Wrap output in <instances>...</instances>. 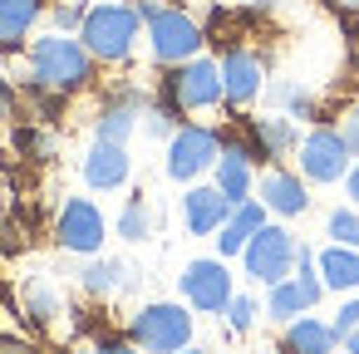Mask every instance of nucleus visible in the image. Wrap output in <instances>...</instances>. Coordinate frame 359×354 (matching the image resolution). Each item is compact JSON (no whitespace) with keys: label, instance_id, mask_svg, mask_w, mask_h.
<instances>
[{"label":"nucleus","instance_id":"1","mask_svg":"<svg viewBox=\"0 0 359 354\" xmlns=\"http://www.w3.org/2000/svg\"><path fill=\"white\" fill-rule=\"evenodd\" d=\"M30 74L40 89L50 94H74L94 79V55L84 40H69V35H50V40H35L30 50Z\"/></svg>","mask_w":359,"mask_h":354},{"label":"nucleus","instance_id":"2","mask_svg":"<svg viewBox=\"0 0 359 354\" xmlns=\"http://www.w3.org/2000/svg\"><path fill=\"white\" fill-rule=\"evenodd\" d=\"M84 45H89V55L94 60H109V64H118V60H128V50H133V40H138V11L133 6H94L89 15H84Z\"/></svg>","mask_w":359,"mask_h":354},{"label":"nucleus","instance_id":"3","mask_svg":"<svg viewBox=\"0 0 359 354\" xmlns=\"http://www.w3.org/2000/svg\"><path fill=\"white\" fill-rule=\"evenodd\" d=\"M128 334H133V344L143 354H177L192 339V315L182 305H143L133 315Z\"/></svg>","mask_w":359,"mask_h":354},{"label":"nucleus","instance_id":"4","mask_svg":"<svg viewBox=\"0 0 359 354\" xmlns=\"http://www.w3.org/2000/svg\"><path fill=\"white\" fill-rule=\"evenodd\" d=\"M222 64L212 60H187L163 79V109L182 114V109H212L222 99Z\"/></svg>","mask_w":359,"mask_h":354},{"label":"nucleus","instance_id":"5","mask_svg":"<svg viewBox=\"0 0 359 354\" xmlns=\"http://www.w3.org/2000/svg\"><path fill=\"white\" fill-rule=\"evenodd\" d=\"M246 275L251 280H261V285H280L285 275H290V266L300 261V246H295V236L285 231V226H261L251 241H246Z\"/></svg>","mask_w":359,"mask_h":354},{"label":"nucleus","instance_id":"6","mask_svg":"<svg viewBox=\"0 0 359 354\" xmlns=\"http://www.w3.org/2000/svg\"><path fill=\"white\" fill-rule=\"evenodd\" d=\"M148 40H153V60L158 64H187V60H197V50H202V30H197V20L192 15H182V11H158L153 20H148Z\"/></svg>","mask_w":359,"mask_h":354},{"label":"nucleus","instance_id":"7","mask_svg":"<svg viewBox=\"0 0 359 354\" xmlns=\"http://www.w3.org/2000/svg\"><path fill=\"white\" fill-rule=\"evenodd\" d=\"M349 148H344V138H339V128H315L305 143H300V172L310 177V182H339L344 172H349Z\"/></svg>","mask_w":359,"mask_h":354},{"label":"nucleus","instance_id":"8","mask_svg":"<svg viewBox=\"0 0 359 354\" xmlns=\"http://www.w3.org/2000/svg\"><path fill=\"white\" fill-rule=\"evenodd\" d=\"M217 133L212 128H177L172 143H168V177L177 182H192L197 172H207L217 163Z\"/></svg>","mask_w":359,"mask_h":354},{"label":"nucleus","instance_id":"9","mask_svg":"<svg viewBox=\"0 0 359 354\" xmlns=\"http://www.w3.org/2000/svg\"><path fill=\"white\" fill-rule=\"evenodd\" d=\"M55 236H60V246H65V251L94 256V251L104 246V217H99V207H94V202H84V197L65 202V212H60V222H55Z\"/></svg>","mask_w":359,"mask_h":354},{"label":"nucleus","instance_id":"10","mask_svg":"<svg viewBox=\"0 0 359 354\" xmlns=\"http://www.w3.org/2000/svg\"><path fill=\"white\" fill-rule=\"evenodd\" d=\"M320 261H310V251L300 246V275L295 280H280L271 285V320H295L300 310H310L325 290V275H315Z\"/></svg>","mask_w":359,"mask_h":354},{"label":"nucleus","instance_id":"11","mask_svg":"<svg viewBox=\"0 0 359 354\" xmlns=\"http://www.w3.org/2000/svg\"><path fill=\"white\" fill-rule=\"evenodd\" d=\"M177 285H182V300L197 310H226V300H231V275L222 261H192Z\"/></svg>","mask_w":359,"mask_h":354},{"label":"nucleus","instance_id":"12","mask_svg":"<svg viewBox=\"0 0 359 354\" xmlns=\"http://www.w3.org/2000/svg\"><path fill=\"white\" fill-rule=\"evenodd\" d=\"M251 158H256V148H251V138H222V158H217V187L231 197V202H246V192H251Z\"/></svg>","mask_w":359,"mask_h":354},{"label":"nucleus","instance_id":"13","mask_svg":"<svg viewBox=\"0 0 359 354\" xmlns=\"http://www.w3.org/2000/svg\"><path fill=\"white\" fill-rule=\"evenodd\" d=\"M231 197L222 192V187H192L187 197H182V212H187V231L192 236H212V231H222V222L231 217Z\"/></svg>","mask_w":359,"mask_h":354},{"label":"nucleus","instance_id":"14","mask_svg":"<svg viewBox=\"0 0 359 354\" xmlns=\"http://www.w3.org/2000/svg\"><path fill=\"white\" fill-rule=\"evenodd\" d=\"M222 89L231 104H251L261 94V60L246 55V50H226L222 60Z\"/></svg>","mask_w":359,"mask_h":354},{"label":"nucleus","instance_id":"15","mask_svg":"<svg viewBox=\"0 0 359 354\" xmlns=\"http://www.w3.org/2000/svg\"><path fill=\"white\" fill-rule=\"evenodd\" d=\"M84 182L89 187H123L128 182V153H123V143H94L89 148V158H84Z\"/></svg>","mask_w":359,"mask_h":354},{"label":"nucleus","instance_id":"16","mask_svg":"<svg viewBox=\"0 0 359 354\" xmlns=\"http://www.w3.org/2000/svg\"><path fill=\"white\" fill-rule=\"evenodd\" d=\"M261 207H271V212H280V217H300V212L310 207V197H305L300 177L271 168V172L261 177Z\"/></svg>","mask_w":359,"mask_h":354},{"label":"nucleus","instance_id":"17","mask_svg":"<svg viewBox=\"0 0 359 354\" xmlns=\"http://www.w3.org/2000/svg\"><path fill=\"white\" fill-rule=\"evenodd\" d=\"M261 226H266V222H261V207H256V202H236V207H231V217L222 222L217 251H222V256H236V251H246V241H251Z\"/></svg>","mask_w":359,"mask_h":354},{"label":"nucleus","instance_id":"18","mask_svg":"<svg viewBox=\"0 0 359 354\" xmlns=\"http://www.w3.org/2000/svg\"><path fill=\"white\" fill-rule=\"evenodd\" d=\"M334 325H320V320H290L285 329V349L290 354H330L334 349Z\"/></svg>","mask_w":359,"mask_h":354},{"label":"nucleus","instance_id":"19","mask_svg":"<svg viewBox=\"0 0 359 354\" xmlns=\"http://www.w3.org/2000/svg\"><path fill=\"white\" fill-rule=\"evenodd\" d=\"M40 11H45L40 0H0V45H6V50L20 45L25 30L40 20Z\"/></svg>","mask_w":359,"mask_h":354},{"label":"nucleus","instance_id":"20","mask_svg":"<svg viewBox=\"0 0 359 354\" xmlns=\"http://www.w3.org/2000/svg\"><path fill=\"white\" fill-rule=\"evenodd\" d=\"M320 275L330 290H354L359 285V251L354 246H330L320 256Z\"/></svg>","mask_w":359,"mask_h":354},{"label":"nucleus","instance_id":"21","mask_svg":"<svg viewBox=\"0 0 359 354\" xmlns=\"http://www.w3.org/2000/svg\"><path fill=\"white\" fill-rule=\"evenodd\" d=\"M133 118H138V94H118L114 104H104L99 114V138L104 143H123L133 133Z\"/></svg>","mask_w":359,"mask_h":354},{"label":"nucleus","instance_id":"22","mask_svg":"<svg viewBox=\"0 0 359 354\" xmlns=\"http://www.w3.org/2000/svg\"><path fill=\"white\" fill-rule=\"evenodd\" d=\"M246 133H251L256 158H280L290 148V138H295L285 118H246Z\"/></svg>","mask_w":359,"mask_h":354},{"label":"nucleus","instance_id":"23","mask_svg":"<svg viewBox=\"0 0 359 354\" xmlns=\"http://www.w3.org/2000/svg\"><path fill=\"white\" fill-rule=\"evenodd\" d=\"M153 231V217H148V202L143 197H133L128 207H123V217H118V236H128V241H143Z\"/></svg>","mask_w":359,"mask_h":354},{"label":"nucleus","instance_id":"24","mask_svg":"<svg viewBox=\"0 0 359 354\" xmlns=\"http://www.w3.org/2000/svg\"><path fill=\"white\" fill-rule=\"evenodd\" d=\"M118 275H123L118 261H94V266L84 271V290H89V295H109V290L118 285Z\"/></svg>","mask_w":359,"mask_h":354},{"label":"nucleus","instance_id":"25","mask_svg":"<svg viewBox=\"0 0 359 354\" xmlns=\"http://www.w3.org/2000/svg\"><path fill=\"white\" fill-rule=\"evenodd\" d=\"M330 236H334L339 246H354V251H359V207L330 212Z\"/></svg>","mask_w":359,"mask_h":354},{"label":"nucleus","instance_id":"26","mask_svg":"<svg viewBox=\"0 0 359 354\" xmlns=\"http://www.w3.org/2000/svg\"><path fill=\"white\" fill-rule=\"evenodd\" d=\"M334 334H339V344H344L349 354H359V300L339 305V315H334Z\"/></svg>","mask_w":359,"mask_h":354},{"label":"nucleus","instance_id":"27","mask_svg":"<svg viewBox=\"0 0 359 354\" xmlns=\"http://www.w3.org/2000/svg\"><path fill=\"white\" fill-rule=\"evenodd\" d=\"M222 315H226L231 329H251V320H256V300H251V295H231Z\"/></svg>","mask_w":359,"mask_h":354},{"label":"nucleus","instance_id":"28","mask_svg":"<svg viewBox=\"0 0 359 354\" xmlns=\"http://www.w3.org/2000/svg\"><path fill=\"white\" fill-rule=\"evenodd\" d=\"M30 310H35V320H50L55 315V295L45 285H30Z\"/></svg>","mask_w":359,"mask_h":354},{"label":"nucleus","instance_id":"29","mask_svg":"<svg viewBox=\"0 0 359 354\" xmlns=\"http://www.w3.org/2000/svg\"><path fill=\"white\" fill-rule=\"evenodd\" d=\"M339 138H344V148L359 158V109H349V114H344V123H339Z\"/></svg>","mask_w":359,"mask_h":354},{"label":"nucleus","instance_id":"30","mask_svg":"<svg viewBox=\"0 0 359 354\" xmlns=\"http://www.w3.org/2000/svg\"><path fill=\"white\" fill-rule=\"evenodd\" d=\"M84 15H89V11L79 6V0H74V6H55V25H60V30H69V25H84Z\"/></svg>","mask_w":359,"mask_h":354},{"label":"nucleus","instance_id":"31","mask_svg":"<svg viewBox=\"0 0 359 354\" xmlns=\"http://www.w3.org/2000/svg\"><path fill=\"white\" fill-rule=\"evenodd\" d=\"M15 148H20V153H40V158L50 153V143H45L40 133H30V128H20V133H15Z\"/></svg>","mask_w":359,"mask_h":354},{"label":"nucleus","instance_id":"32","mask_svg":"<svg viewBox=\"0 0 359 354\" xmlns=\"http://www.w3.org/2000/svg\"><path fill=\"white\" fill-rule=\"evenodd\" d=\"M0 354H40V349L25 344V339H15V334H0Z\"/></svg>","mask_w":359,"mask_h":354},{"label":"nucleus","instance_id":"33","mask_svg":"<svg viewBox=\"0 0 359 354\" xmlns=\"http://www.w3.org/2000/svg\"><path fill=\"white\" fill-rule=\"evenodd\" d=\"M94 354H143V349H133V344H123V339H104Z\"/></svg>","mask_w":359,"mask_h":354},{"label":"nucleus","instance_id":"34","mask_svg":"<svg viewBox=\"0 0 359 354\" xmlns=\"http://www.w3.org/2000/svg\"><path fill=\"white\" fill-rule=\"evenodd\" d=\"M6 118H11V89H6V74H0V133H6Z\"/></svg>","mask_w":359,"mask_h":354},{"label":"nucleus","instance_id":"35","mask_svg":"<svg viewBox=\"0 0 359 354\" xmlns=\"http://www.w3.org/2000/svg\"><path fill=\"white\" fill-rule=\"evenodd\" d=\"M133 11H138V20H153L163 6H158V0H133Z\"/></svg>","mask_w":359,"mask_h":354},{"label":"nucleus","instance_id":"36","mask_svg":"<svg viewBox=\"0 0 359 354\" xmlns=\"http://www.w3.org/2000/svg\"><path fill=\"white\" fill-rule=\"evenodd\" d=\"M344 187H349V207H359V168L344 177Z\"/></svg>","mask_w":359,"mask_h":354},{"label":"nucleus","instance_id":"37","mask_svg":"<svg viewBox=\"0 0 359 354\" xmlns=\"http://www.w3.org/2000/svg\"><path fill=\"white\" fill-rule=\"evenodd\" d=\"M349 55H354V69H359V15H354V25H349Z\"/></svg>","mask_w":359,"mask_h":354},{"label":"nucleus","instance_id":"38","mask_svg":"<svg viewBox=\"0 0 359 354\" xmlns=\"http://www.w3.org/2000/svg\"><path fill=\"white\" fill-rule=\"evenodd\" d=\"M177 354H202V349H177Z\"/></svg>","mask_w":359,"mask_h":354},{"label":"nucleus","instance_id":"39","mask_svg":"<svg viewBox=\"0 0 359 354\" xmlns=\"http://www.w3.org/2000/svg\"><path fill=\"white\" fill-rule=\"evenodd\" d=\"M251 6H271V0H251Z\"/></svg>","mask_w":359,"mask_h":354},{"label":"nucleus","instance_id":"40","mask_svg":"<svg viewBox=\"0 0 359 354\" xmlns=\"http://www.w3.org/2000/svg\"><path fill=\"white\" fill-rule=\"evenodd\" d=\"M344 6H359V0H344Z\"/></svg>","mask_w":359,"mask_h":354}]
</instances>
